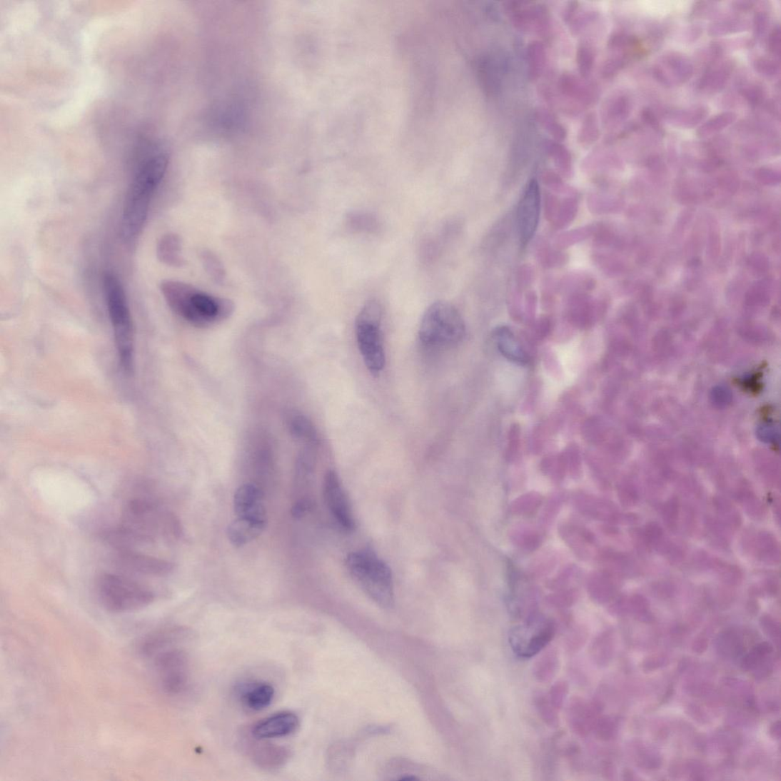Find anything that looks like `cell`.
<instances>
[{"instance_id":"1","label":"cell","mask_w":781,"mask_h":781,"mask_svg":"<svg viewBox=\"0 0 781 781\" xmlns=\"http://www.w3.org/2000/svg\"><path fill=\"white\" fill-rule=\"evenodd\" d=\"M151 143L147 158L133 177L126 198L121 231L126 240L136 237L146 221L152 196L168 166V154Z\"/></svg>"},{"instance_id":"2","label":"cell","mask_w":781,"mask_h":781,"mask_svg":"<svg viewBox=\"0 0 781 781\" xmlns=\"http://www.w3.org/2000/svg\"><path fill=\"white\" fill-rule=\"evenodd\" d=\"M161 290L171 308L197 326L224 320L233 311L230 300L211 296L182 282L164 281Z\"/></svg>"},{"instance_id":"3","label":"cell","mask_w":781,"mask_h":781,"mask_svg":"<svg viewBox=\"0 0 781 781\" xmlns=\"http://www.w3.org/2000/svg\"><path fill=\"white\" fill-rule=\"evenodd\" d=\"M173 520L152 501L136 498L130 500L121 511L118 526L130 545L153 543L159 535L173 529Z\"/></svg>"},{"instance_id":"4","label":"cell","mask_w":781,"mask_h":781,"mask_svg":"<svg viewBox=\"0 0 781 781\" xmlns=\"http://www.w3.org/2000/svg\"><path fill=\"white\" fill-rule=\"evenodd\" d=\"M346 565L354 581L377 605L384 608L393 606V574L384 561L371 552L360 551L351 553Z\"/></svg>"},{"instance_id":"5","label":"cell","mask_w":781,"mask_h":781,"mask_svg":"<svg viewBox=\"0 0 781 781\" xmlns=\"http://www.w3.org/2000/svg\"><path fill=\"white\" fill-rule=\"evenodd\" d=\"M104 290L121 364L126 372L131 373L133 325L124 286L115 274L106 273L104 276Z\"/></svg>"},{"instance_id":"6","label":"cell","mask_w":781,"mask_h":781,"mask_svg":"<svg viewBox=\"0 0 781 781\" xmlns=\"http://www.w3.org/2000/svg\"><path fill=\"white\" fill-rule=\"evenodd\" d=\"M465 334V322L458 310L449 303H433L423 316L419 338L428 348L453 347L463 341Z\"/></svg>"},{"instance_id":"7","label":"cell","mask_w":781,"mask_h":781,"mask_svg":"<svg viewBox=\"0 0 781 781\" xmlns=\"http://www.w3.org/2000/svg\"><path fill=\"white\" fill-rule=\"evenodd\" d=\"M383 308L376 300L367 302L355 323L356 336L367 369L374 376L386 365V353L381 328Z\"/></svg>"},{"instance_id":"8","label":"cell","mask_w":781,"mask_h":781,"mask_svg":"<svg viewBox=\"0 0 781 781\" xmlns=\"http://www.w3.org/2000/svg\"><path fill=\"white\" fill-rule=\"evenodd\" d=\"M141 653L152 660L156 678L166 695L186 692L191 684V667L185 651L172 644Z\"/></svg>"},{"instance_id":"9","label":"cell","mask_w":781,"mask_h":781,"mask_svg":"<svg viewBox=\"0 0 781 781\" xmlns=\"http://www.w3.org/2000/svg\"><path fill=\"white\" fill-rule=\"evenodd\" d=\"M98 596L111 612L126 613L148 606L154 599L147 588L124 575L104 574L98 580Z\"/></svg>"},{"instance_id":"10","label":"cell","mask_w":781,"mask_h":781,"mask_svg":"<svg viewBox=\"0 0 781 781\" xmlns=\"http://www.w3.org/2000/svg\"><path fill=\"white\" fill-rule=\"evenodd\" d=\"M553 621L537 623L530 620L526 626L512 630L509 635L511 649L520 657L530 658L543 651L555 635Z\"/></svg>"},{"instance_id":"11","label":"cell","mask_w":781,"mask_h":781,"mask_svg":"<svg viewBox=\"0 0 781 781\" xmlns=\"http://www.w3.org/2000/svg\"><path fill=\"white\" fill-rule=\"evenodd\" d=\"M540 213V188L538 181L533 178L524 188L517 208V226L522 249L528 246L537 233Z\"/></svg>"},{"instance_id":"12","label":"cell","mask_w":781,"mask_h":781,"mask_svg":"<svg viewBox=\"0 0 781 781\" xmlns=\"http://www.w3.org/2000/svg\"><path fill=\"white\" fill-rule=\"evenodd\" d=\"M323 496L331 515L346 530L355 527L351 508L340 478L334 471H328L323 481Z\"/></svg>"},{"instance_id":"13","label":"cell","mask_w":781,"mask_h":781,"mask_svg":"<svg viewBox=\"0 0 781 781\" xmlns=\"http://www.w3.org/2000/svg\"><path fill=\"white\" fill-rule=\"evenodd\" d=\"M654 75L658 81L666 86L682 84L694 74V66L685 54L667 52L654 66Z\"/></svg>"},{"instance_id":"14","label":"cell","mask_w":781,"mask_h":781,"mask_svg":"<svg viewBox=\"0 0 781 781\" xmlns=\"http://www.w3.org/2000/svg\"><path fill=\"white\" fill-rule=\"evenodd\" d=\"M118 566L130 573L151 576H164L173 570V565L135 550L118 551L116 557Z\"/></svg>"},{"instance_id":"15","label":"cell","mask_w":781,"mask_h":781,"mask_svg":"<svg viewBox=\"0 0 781 781\" xmlns=\"http://www.w3.org/2000/svg\"><path fill=\"white\" fill-rule=\"evenodd\" d=\"M299 727L296 713L283 711L273 714L256 725L252 729L253 737L258 740L282 738L294 733Z\"/></svg>"},{"instance_id":"16","label":"cell","mask_w":781,"mask_h":781,"mask_svg":"<svg viewBox=\"0 0 781 781\" xmlns=\"http://www.w3.org/2000/svg\"><path fill=\"white\" fill-rule=\"evenodd\" d=\"M578 196L560 198L548 192L545 195V217L557 229L568 227L575 218L578 211Z\"/></svg>"},{"instance_id":"17","label":"cell","mask_w":781,"mask_h":781,"mask_svg":"<svg viewBox=\"0 0 781 781\" xmlns=\"http://www.w3.org/2000/svg\"><path fill=\"white\" fill-rule=\"evenodd\" d=\"M233 508L238 518L266 522L262 490L253 484L239 487L233 497Z\"/></svg>"},{"instance_id":"18","label":"cell","mask_w":781,"mask_h":781,"mask_svg":"<svg viewBox=\"0 0 781 781\" xmlns=\"http://www.w3.org/2000/svg\"><path fill=\"white\" fill-rule=\"evenodd\" d=\"M600 710L598 702L574 697L569 702L567 711L569 726L578 735L586 736L593 730Z\"/></svg>"},{"instance_id":"19","label":"cell","mask_w":781,"mask_h":781,"mask_svg":"<svg viewBox=\"0 0 781 781\" xmlns=\"http://www.w3.org/2000/svg\"><path fill=\"white\" fill-rule=\"evenodd\" d=\"M250 757L252 762L263 771L276 772L288 762L291 752L286 746L261 742L251 747Z\"/></svg>"},{"instance_id":"20","label":"cell","mask_w":781,"mask_h":781,"mask_svg":"<svg viewBox=\"0 0 781 781\" xmlns=\"http://www.w3.org/2000/svg\"><path fill=\"white\" fill-rule=\"evenodd\" d=\"M274 697L273 686L264 682L245 683L239 689L241 702L244 708L250 711L258 712L266 709L272 704Z\"/></svg>"},{"instance_id":"21","label":"cell","mask_w":781,"mask_h":781,"mask_svg":"<svg viewBox=\"0 0 781 781\" xmlns=\"http://www.w3.org/2000/svg\"><path fill=\"white\" fill-rule=\"evenodd\" d=\"M590 292H575L569 294L567 301V314L569 320L576 325L585 326L593 323L599 303Z\"/></svg>"},{"instance_id":"22","label":"cell","mask_w":781,"mask_h":781,"mask_svg":"<svg viewBox=\"0 0 781 781\" xmlns=\"http://www.w3.org/2000/svg\"><path fill=\"white\" fill-rule=\"evenodd\" d=\"M494 338L498 351L508 360L520 364H527L530 361V356L523 347L521 341L508 327L498 328Z\"/></svg>"},{"instance_id":"23","label":"cell","mask_w":781,"mask_h":781,"mask_svg":"<svg viewBox=\"0 0 781 781\" xmlns=\"http://www.w3.org/2000/svg\"><path fill=\"white\" fill-rule=\"evenodd\" d=\"M266 526V522L238 518L228 526V538L233 546L241 548L258 538Z\"/></svg>"},{"instance_id":"24","label":"cell","mask_w":781,"mask_h":781,"mask_svg":"<svg viewBox=\"0 0 781 781\" xmlns=\"http://www.w3.org/2000/svg\"><path fill=\"white\" fill-rule=\"evenodd\" d=\"M735 68L732 61H726L710 68L701 78L700 88L702 91L719 92L726 86Z\"/></svg>"},{"instance_id":"25","label":"cell","mask_w":781,"mask_h":781,"mask_svg":"<svg viewBox=\"0 0 781 781\" xmlns=\"http://www.w3.org/2000/svg\"><path fill=\"white\" fill-rule=\"evenodd\" d=\"M158 258L163 263L180 266L184 263L181 255V241L176 234H166L160 241L158 246Z\"/></svg>"},{"instance_id":"26","label":"cell","mask_w":781,"mask_h":781,"mask_svg":"<svg viewBox=\"0 0 781 781\" xmlns=\"http://www.w3.org/2000/svg\"><path fill=\"white\" fill-rule=\"evenodd\" d=\"M559 655L555 649L545 651L533 665V675L542 683L551 682L560 664Z\"/></svg>"},{"instance_id":"27","label":"cell","mask_w":781,"mask_h":781,"mask_svg":"<svg viewBox=\"0 0 781 781\" xmlns=\"http://www.w3.org/2000/svg\"><path fill=\"white\" fill-rule=\"evenodd\" d=\"M288 428L293 437L311 443L318 441L316 429L312 422L301 413L293 412L288 419Z\"/></svg>"},{"instance_id":"28","label":"cell","mask_w":781,"mask_h":781,"mask_svg":"<svg viewBox=\"0 0 781 781\" xmlns=\"http://www.w3.org/2000/svg\"><path fill=\"white\" fill-rule=\"evenodd\" d=\"M707 114V109L700 106L689 109L672 111L668 115V118L672 124L676 126L690 129L699 124L700 121L706 118Z\"/></svg>"},{"instance_id":"29","label":"cell","mask_w":781,"mask_h":781,"mask_svg":"<svg viewBox=\"0 0 781 781\" xmlns=\"http://www.w3.org/2000/svg\"><path fill=\"white\" fill-rule=\"evenodd\" d=\"M613 652V640L610 634L603 633L591 643L590 654L591 658L599 666L608 664Z\"/></svg>"},{"instance_id":"30","label":"cell","mask_w":781,"mask_h":781,"mask_svg":"<svg viewBox=\"0 0 781 781\" xmlns=\"http://www.w3.org/2000/svg\"><path fill=\"white\" fill-rule=\"evenodd\" d=\"M593 232L594 226L593 225L564 232L555 238L554 247L563 251L590 237H593Z\"/></svg>"},{"instance_id":"31","label":"cell","mask_w":781,"mask_h":781,"mask_svg":"<svg viewBox=\"0 0 781 781\" xmlns=\"http://www.w3.org/2000/svg\"><path fill=\"white\" fill-rule=\"evenodd\" d=\"M548 151L558 171L565 177H570L573 173V161L568 151L557 143H550Z\"/></svg>"},{"instance_id":"32","label":"cell","mask_w":781,"mask_h":781,"mask_svg":"<svg viewBox=\"0 0 781 781\" xmlns=\"http://www.w3.org/2000/svg\"><path fill=\"white\" fill-rule=\"evenodd\" d=\"M538 248V261L545 268L562 266L568 261V256L563 251L549 243H540Z\"/></svg>"},{"instance_id":"33","label":"cell","mask_w":781,"mask_h":781,"mask_svg":"<svg viewBox=\"0 0 781 781\" xmlns=\"http://www.w3.org/2000/svg\"><path fill=\"white\" fill-rule=\"evenodd\" d=\"M736 115L733 113H723L710 119L697 131L700 138H706L723 130L733 124Z\"/></svg>"},{"instance_id":"34","label":"cell","mask_w":781,"mask_h":781,"mask_svg":"<svg viewBox=\"0 0 781 781\" xmlns=\"http://www.w3.org/2000/svg\"><path fill=\"white\" fill-rule=\"evenodd\" d=\"M533 702L543 721L550 727H557L559 717L557 715V710L551 704L548 695L538 693L534 696Z\"/></svg>"},{"instance_id":"35","label":"cell","mask_w":781,"mask_h":781,"mask_svg":"<svg viewBox=\"0 0 781 781\" xmlns=\"http://www.w3.org/2000/svg\"><path fill=\"white\" fill-rule=\"evenodd\" d=\"M747 28V21L739 19H731L714 22L710 28L711 36H722L738 32Z\"/></svg>"},{"instance_id":"36","label":"cell","mask_w":781,"mask_h":781,"mask_svg":"<svg viewBox=\"0 0 781 781\" xmlns=\"http://www.w3.org/2000/svg\"><path fill=\"white\" fill-rule=\"evenodd\" d=\"M530 73L534 78L540 74L545 61V51L541 44L533 42L529 48Z\"/></svg>"},{"instance_id":"37","label":"cell","mask_w":781,"mask_h":781,"mask_svg":"<svg viewBox=\"0 0 781 781\" xmlns=\"http://www.w3.org/2000/svg\"><path fill=\"white\" fill-rule=\"evenodd\" d=\"M630 109L631 105L627 97H618L610 106L608 117L611 120H623L628 118Z\"/></svg>"},{"instance_id":"38","label":"cell","mask_w":781,"mask_h":781,"mask_svg":"<svg viewBox=\"0 0 781 781\" xmlns=\"http://www.w3.org/2000/svg\"><path fill=\"white\" fill-rule=\"evenodd\" d=\"M202 259L210 276H213L217 282L221 281L225 277V271L216 256L210 252H204Z\"/></svg>"},{"instance_id":"39","label":"cell","mask_w":781,"mask_h":781,"mask_svg":"<svg viewBox=\"0 0 781 781\" xmlns=\"http://www.w3.org/2000/svg\"><path fill=\"white\" fill-rule=\"evenodd\" d=\"M569 687L566 682L561 680L551 687L549 693V699L553 707L558 710H560L568 695Z\"/></svg>"},{"instance_id":"40","label":"cell","mask_w":781,"mask_h":781,"mask_svg":"<svg viewBox=\"0 0 781 781\" xmlns=\"http://www.w3.org/2000/svg\"><path fill=\"white\" fill-rule=\"evenodd\" d=\"M755 69L767 76H776L780 72V62L774 59L762 57L755 61Z\"/></svg>"},{"instance_id":"41","label":"cell","mask_w":781,"mask_h":781,"mask_svg":"<svg viewBox=\"0 0 781 781\" xmlns=\"http://www.w3.org/2000/svg\"><path fill=\"white\" fill-rule=\"evenodd\" d=\"M539 117L540 118L541 124L550 132L551 135L553 136L555 139L559 141L563 140L565 138L566 133L564 128L560 125L559 122L552 118L550 115L545 113H540Z\"/></svg>"},{"instance_id":"42","label":"cell","mask_w":781,"mask_h":781,"mask_svg":"<svg viewBox=\"0 0 781 781\" xmlns=\"http://www.w3.org/2000/svg\"><path fill=\"white\" fill-rule=\"evenodd\" d=\"M588 640V633L583 630H575L565 640V647L569 652L581 650Z\"/></svg>"},{"instance_id":"43","label":"cell","mask_w":781,"mask_h":781,"mask_svg":"<svg viewBox=\"0 0 781 781\" xmlns=\"http://www.w3.org/2000/svg\"><path fill=\"white\" fill-rule=\"evenodd\" d=\"M594 63V54L588 47H583L578 52V64L580 72L583 76H588L593 69Z\"/></svg>"},{"instance_id":"44","label":"cell","mask_w":781,"mask_h":781,"mask_svg":"<svg viewBox=\"0 0 781 781\" xmlns=\"http://www.w3.org/2000/svg\"><path fill=\"white\" fill-rule=\"evenodd\" d=\"M743 96L753 106L760 105L765 98L764 89L758 84H751L742 89Z\"/></svg>"},{"instance_id":"45","label":"cell","mask_w":781,"mask_h":781,"mask_svg":"<svg viewBox=\"0 0 781 781\" xmlns=\"http://www.w3.org/2000/svg\"><path fill=\"white\" fill-rule=\"evenodd\" d=\"M599 131L597 125V121L593 116H590L583 127L582 132V141L583 143H590L595 141L598 138Z\"/></svg>"},{"instance_id":"46","label":"cell","mask_w":781,"mask_h":781,"mask_svg":"<svg viewBox=\"0 0 781 781\" xmlns=\"http://www.w3.org/2000/svg\"><path fill=\"white\" fill-rule=\"evenodd\" d=\"M780 29L779 27H777L772 31L767 41V49L769 51L776 56V57H780Z\"/></svg>"},{"instance_id":"47","label":"cell","mask_w":781,"mask_h":781,"mask_svg":"<svg viewBox=\"0 0 781 781\" xmlns=\"http://www.w3.org/2000/svg\"><path fill=\"white\" fill-rule=\"evenodd\" d=\"M768 16L765 13H757L754 18V31L756 37H760L768 26Z\"/></svg>"},{"instance_id":"48","label":"cell","mask_w":781,"mask_h":781,"mask_svg":"<svg viewBox=\"0 0 781 781\" xmlns=\"http://www.w3.org/2000/svg\"><path fill=\"white\" fill-rule=\"evenodd\" d=\"M642 116L646 124H649L655 131L660 133H663V129L660 124V121H658L657 117L655 116L653 111L651 109H643Z\"/></svg>"},{"instance_id":"49","label":"cell","mask_w":781,"mask_h":781,"mask_svg":"<svg viewBox=\"0 0 781 781\" xmlns=\"http://www.w3.org/2000/svg\"><path fill=\"white\" fill-rule=\"evenodd\" d=\"M757 435L758 438L764 442L771 443L776 440L778 433L774 427L764 425L757 430Z\"/></svg>"},{"instance_id":"50","label":"cell","mask_w":781,"mask_h":781,"mask_svg":"<svg viewBox=\"0 0 781 781\" xmlns=\"http://www.w3.org/2000/svg\"><path fill=\"white\" fill-rule=\"evenodd\" d=\"M712 398L717 404L726 405L731 399V394L726 388L718 387L714 389Z\"/></svg>"},{"instance_id":"51","label":"cell","mask_w":781,"mask_h":781,"mask_svg":"<svg viewBox=\"0 0 781 781\" xmlns=\"http://www.w3.org/2000/svg\"><path fill=\"white\" fill-rule=\"evenodd\" d=\"M311 504L308 500H300L293 508V515L296 518H302L310 509Z\"/></svg>"},{"instance_id":"52","label":"cell","mask_w":781,"mask_h":781,"mask_svg":"<svg viewBox=\"0 0 781 781\" xmlns=\"http://www.w3.org/2000/svg\"><path fill=\"white\" fill-rule=\"evenodd\" d=\"M732 4L734 6L733 7L735 9H737V10H741V11L745 10H745H749V9H752V7L754 5V2L740 1V2H735Z\"/></svg>"},{"instance_id":"53","label":"cell","mask_w":781,"mask_h":781,"mask_svg":"<svg viewBox=\"0 0 781 781\" xmlns=\"http://www.w3.org/2000/svg\"><path fill=\"white\" fill-rule=\"evenodd\" d=\"M771 733H775V737H779L780 736V725L779 722H775L774 726L771 729Z\"/></svg>"}]
</instances>
